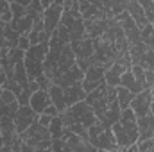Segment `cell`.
<instances>
[{
  "label": "cell",
  "mask_w": 154,
  "mask_h": 152,
  "mask_svg": "<svg viewBox=\"0 0 154 152\" xmlns=\"http://www.w3.org/2000/svg\"><path fill=\"white\" fill-rule=\"evenodd\" d=\"M23 56H25V50L16 47V48L9 50L7 57L2 61V66H4L5 75H7V81H5L4 88H9L16 97L20 95L22 88H25L27 82H29V75H27L25 63H23Z\"/></svg>",
  "instance_id": "obj_1"
},
{
  "label": "cell",
  "mask_w": 154,
  "mask_h": 152,
  "mask_svg": "<svg viewBox=\"0 0 154 152\" xmlns=\"http://www.w3.org/2000/svg\"><path fill=\"white\" fill-rule=\"evenodd\" d=\"M23 143H27L34 152L39 150H50V145H52V136H50V131L48 127L41 125L38 120L32 122L23 132H20Z\"/></svg>",
  "instance_id": "obj_2"
},
{
  "label": "cell",
  "mask_w": 154,
  "mask_h": 152,
  "mask_svg": "<svg viewBox=\"0 0 154 152\" xmlns=\"http://www.w3.org/2000/svg\"><path fill=\"white\" fill-rule=\"evenodd\" d=\"M88 140L97 150H118L111 127H106L99 118L88 127Z\"/></svg>",
  "instance_id": "obj_3"
},
{
  "label": "cell",
  "mask_w": 154,
  "mask_h": 152,
  "mask_svg": "<svg viewBox=\"0 0 154 152\" xmlns=\"http://www.w3.org/2000/svg\"><path fill=\"white\" fill-rule=\"evenodd\" d=\"M47 52H48V41H43V43H38V45H31L25 50L23 63H25V70H27L29 81L43 75V63H45Z\"/></svg>",
  "instance_id": "obj_4"
},
{
  "label": "cell",
  "mask_w": 154,
  "mask_h": 152,
  "mask_svg": "<svg viewBox=\"0 0 154 152\" xmlns=\"http://www.w3.org/2000/svg\"><path fill=\"white\" fill-rule=\"evenodd\" d=\"M75 54V63L81 66V70H88V66L91 65V57H93V39L90 38L88 34L84 38L72 41L70 43Z\"/></svg>",
  "instance_id": "obj_5"
},
{
  "label": "cell",
  "mask_w": 154,
  "mask_h": 152,
  "mask_svg": "<svg viewBox=\"0 0 154 152\" xmlns=\"http://www.w3.org/2000/svg\"><path fill=\"white\" fill-rule=\"evenodd\" d=\"M63 2H65V0H54V2L43 11V25H45V31H47L48 36L56 31V27H57L59 22H61Z\"/></svg>",
  "instance_id": "obj_6"
},
{
  "label": "cell",
  "mask_w": 154,
  "mask_h": 152,
  "mask_svg": "<svg viewBox=\"0 0 154 152\" xmlns=\"http://www.w3.org/2000/svg\"><path fill=\"white\" fill-rule=\"evenodd\" d=\"M115 18H116V22L120 23V27H122V31H124V34H125V38H127V43H129V45H136V43L142 41L140 27L134 23V20L131 18V14H129L127 11L120 13V14L115 16Z\"/></svg>",
  "instance_id": "obj_7"
},
{
  "label": "cell",
  "mask_w": 154,
  "mask_h": 152,
  "mask_svg": "<svg viewBox=\"0 0 154 152\" xmlns=\"http://www.w3.org/2000/svg\"><path fill=\"white\" fill-rule=\"evenodd\" d=\"M104 72H106L104 66H100V65H97V63H91V65L88 66V70L84 72V79H82V88H84L86 93H90L91 90H95V88H99L100 84L106 82Z\"/></svg>",
  "instance_id": "obj_8"
},
{
  "label": "cell",
  "mask_w": 154,
  "mask_h": 152,
  "mask_svg": "<svg viewBox=\"0 0 154 152\" xmlns=\"http://www.w3.org/2000/svg\"><path fill=\"white\" fill-rule=\"evenodd\" d=\"M68 109H70V113L74 116V120L79 122V123H82V125H86V127H90V125L97 120L93 108H91L86 100H79L74 106H68Z\"/></svg>",
  "instance_id": "obj_9"
},
{
  "label": "cell",
  "mask_w": 154,
  "mask_h": 152,
  "mask_svg": "<svg viewBox=\"0 0 154 152\" xmlns=\"http://www.w3.org/2000/svg\"><path fill=\"white\" fill-rule=\"evenodd\" d=\"M18 108H20L18 97L9 88H4L2 95H0V118H13L14 120Z\"/></svg>",
  "instance_id": "obj_10"
},
{
  "label": "cell",
  "mask_w": 154,
  "mask_h": 152,
  "mask_svg": "<svg viewBox=\"0 0 154 152\" xmlns=\"http://www.w3.org/2000/svg\"><path fill=\"white\" fill-rule=\"evenodd\" d=\"M118 122L122 123V127H124V131L127 132L129 140H131L133 143H136V141H138V116L134 114V111H133L131 108L122 109Z\"/></svg>",
  "instance_id": "obj_11"
},
{
  "label": "cell",
  "mask_w": 154,
  "mask_h": 152,
  "mask_svg": "<svg viewBox=\"0 0 154 152\" xmlns=\"http://www.w3.org/2000/svg\"><path fill=\"white\" fill-rule=\"evenodd\" d=\"M151 100H152V91H151V88H145L133 97L129 108L134 111L136 116H143V114L151 113Z\"/></svg>",
  "instance_id": "obj_12"
},
{
  "label": "cell",
  "mask_w": 154,
  "mask_h": 152,
  "mask_svg": "<svg viewBox=\"0 0 154 152\" xmlns=\"http://www.w3.org/2000/svg\"><path fill=\"white\" fill-rule=\"evenodd\" d=\"M109 20L111 18H106L102 14H97V16H90V18H84V29H86V34L90 38H99L106 32L108 25H109Z\"/></svg>",
  "instance_id": "obj_13"
},
{
  "label": "cell",
  "mask_w": 154,
  "mask_h": 152,
  "mask_svg": "<svg viewBox=\"0 0 154 152\" xmlns=\"http://www.w3.org/2000/svg\"><path fill=\"white\" fill-rule=\"evenodd\" d=\"M38 116H39V113H36L29 104H25V106L20 104V108L16 111V116H14V127H16V131L18 132H23L32 122L38 120Z\"/></svg>",
  "instance_id": "obj_14"
},
{
  "label": "cell",
  "mask_w": 154,
  "mask_h": 152,
  "mask_svg": "<svg viewBox=\"0 0 154 152\" xmlns=\"http://www.w3.org/2000/svg\"><path fill=\"white\" fill-rule=\"evenodd\" d=\"M82 79H84V70H81V66L75 63V65H74V66H70L66 72L59 74V75L56 77L52 82L59 84L61 88H66V86H72V84H75V82H81Z\"/></svg>",
  "instance_id": "obj_15"
},
{
  "label": "cell",
  "mask_w": 154,
  "mask_h": 152,
  "mask_svg": "<svg viewBox=\"0 0 154 152\" xmlns=\"http://www.w3.org/2000/svg\"><path fill=\"white\" fill-rule=\"evenodd\" d=\"M125 11L131 14V18L134 20V23H136L140 29H142L143 25H147V23H149V20H147V16H145V11H143V7H142L140 0H127Z\"/></svg>",
  "instance_id": "obj_16"
},
{
  "label": "cell",
  "mask_w": 154,
  "mask_h": 152,
  "mask_svg": "<svg viewBox=\"0 0 154 152\" xmlns=\"http://www.w3.org/2000/svg\"><path fill=\"white\" fill-rule=\"evenodd\" d=\"M154 136V114L147 113L143 116H138V141L152 138Z\"/></svg>",
  "instance_id": "obj_17"
},
{
  "label": "cell",
  "mask_w": 154,
  "mask_h": 152,
  "mask_svg": "<svg viewBox=\"0 0 154 152\" xmlns=\"http://www.w3.org/2000/svg\"><path fill=\"white\" fill-rule=\"evenodd\" d=\"M74 65H75V54H74L72 45L66 43V45L63 47L61 54H59V59H57V75L63 74V72H66V70H68L70 66H74Z\"/></svg>",
  "instance_id": "obj_18"
},
{
  "label": "cell",
  "mask_w": 154,
  "mask_h": 152,
  "mask_svg": "<svg viewBox=\"0 0 154 152\" xmlns=\"http://www.w3.org/2000/svg\"><path fill=\"white\" fill-rule=\"evenodd\" d=\"M48 97H50V102L59 109V113H61V111H65V109L68 108L66 99H65V90H63L59 84L52 82V84L48 86Z\"/></svg>",
  "instance_id": "obj_19"
},
{
  "label": "cell",
  "mask_w": 154,
  "mask_h": 152,
  "mask_svg": "<svg viewBox=\"0 0 154 152\" xmlns=\"http://www.w3.org/2000/svg\"><path fill=\"white\" fill-rule=\"evenodd\" d=\"M48 34L45 31V25H43V16H39L34 20L31 31H29V39H31V45H38V43H43V41H48Z\"/></svg>",
  "instance_id": "obj_20"
},
{
  "label": "cell",
  "mask_w": 154,
  "mask_h": 152,
  "mask_svg": "<svg viewBox=\"0 0 154 152\" xmlns=\"http://www.w3.org/2000/svg\"><path fill=\"white\" fill-rule=\"evenodd\" d=\"M50 104V97H48V90H36L32 95H31V100H29V106L36 111V113H43L45 108Z\"/></svg>",
  "instance_id": "obj_21"
},
{
  "label": "cell",
  "mask_w": 154,
  "mask_h": 152,
  "mask_svg": "<svg viewBox=\"0 0 154 152\" xmlns=\"http://www.w3.org/2000/svg\"><path fill=\"white\" fill-rule=\"evenodd\" d=\"M63 90H65V99H66V104H68V106H74L75 102L86 99V91H84V88H82V81L72 84V86H66V88H63Z\"/></svg>",
  "instance_id": "obj_22"
},
{
  "label": "cell",
  "mask_w": 154,
  "mask_h": 152,
  "mask_svg": "<svg viewBox=\"0 0 154 152\" xmlns=\"http://www.w3.org/2000/svg\"><path fill=\"white\" fill-rule=\"evenodd\" d=\"M102 7V0H79V13L82 18L97 16Z\"/></svg>",
  "instance_id": "obj_23"
},
{
  "label": "cell",
  "mask_w": 154,
  "mask_h": 152,
  "mask_svg": "<svg viewBox=\"0 0 154 152\" xmlns=\"http://www.w3.org/2000/svg\"><path fill=\"white\" fill-rule=\"evenodd\" d=\"M127 70V66L125 65H122V63H118L115 61L109 68H106V72H104V79H106V82L109 84V86H118L120 84V77L122 74Z\"/></svg>",
  "instance_id": "obj_24"
},
{
  "label": "cell",
  "mask_w": 154,
  "mask_h": 152,
  "mask_svg": "<svg viewBox=\"0 0 154 152\" xmlns=\"http://www.w3.org/2000/svg\"><path fill=\"white\" fill-rule=\"evenodd\" d=\"M120 86H124V88H127V90H131L134 95L136 93H140L143 88L140 86V82L136 81V77H134V74H133V70L131 68H127L124 74H122V77H120Z\"/></svg>",
  "instance_id": "obj_25"
},
{
  "label": "cell",
  "mask_w": 154,
  "mask_h": 152,
  "mask_svg": "<svg viewBox=\"0 0 154 152\" xmlns=\"http://www.w3.org/2000/svg\"><path fill=\"white\" fill-rule=\"evenodd\" d=\"M2 32H4V41H5V45H7L9 50H13V48L18 47L20 32L14 31V27H13L11 23H4V25H2Z\"/></svg>",
  "instance_id": "obj_26"
},
{
  "label": "cell",
  "mask_w": 154,
  "mask_h": 152,
  "mask_svg": "<svg viewBox=\"0 0 154 152\" xmlns=\"http://www.w3.org/2000/svg\"><path fill=\"white\" fill-rule=\"evenodd\" d=\"M32 23H34V18H32V14H29V11L23 16H20V18H16V20L11 22V25L14 27V31H18L20 34H29Z\"/></svg>",
  "instance_id": "obj_27"
},
{
  "label": "cell",
  "mask_w": 154,
  "mask_h": 152,
  "mask_svg": "<svg viewBox=\"0 0 154 152\" xmlns=\"http://www.w3.org/2000/svg\"><path fill=\"white\" fill-rule=\"evenodd\" d=\"M133 97H134V93H133L131 90H127V88H124V86H120V84L116 86V102H118L120 109L129 108V104H131Z\"/></svg>",
  "instance_id": "obj_28"
},
{
  "label": "cell",
  "mask_w": 154,
  "mask_h": 152,
  "mask_svg": "<svg viewBox=\"0 0 154 152\" xmlns=\"http://www.w3.org/2000/svg\"><path fill=\"white\" fill-rule=\"evenodd\" d=\"M66 129H68V127H65V123H63V120H61L59 114L54 116L52 122H50V125H48V131H50V136H52V138H61Z\"/></svg>",
  "instance_id": "obj_29"
},
{
  "label": "cell",
  "mask_w": 154,
  "mask_h": 152,
  "mask_svg": "<svg viewBox=\"0 0 154 152\" xmlns=\"http://www.w3.org/2000/svg\"><path fill=\"white\" fill-rule=\"evenodd\" d=\"M27 11H29V14H32V18L36 20L39 16H43V5H41V2L39 0H32L29 5H27Z\"/></svg>",
  "instance_id": "obj_30"
},
{
  "label": "cell",
  "mask_w": 154,
  "mask_h": 152,
  "mask_svg": "<svg viewBox=\"0 0 154 152\" xmlns=\"http://www.w3.org/2000/svg\"><path fill=\"white\" fill-rule=\"evenodd\" d=\"M131 70H133V74L136 77V81L140 82V86L145 90V88H147V86H145V68L140 66V65H131Z\"/></svg>",
  "instance_id": "obj_31"
},
{
  "label": "cell",
  "mask_w": 154,
  "mask_h": 152,
  "mask_svg": "<svg viewBox=\"0 0 154 152\" xmlns=\"http://www.w3.org/2000/svg\"><path fill=\"white\" fill-rule=\"evenodd\" d=\"M140 4H142V7H143V11H145L147 20L152 23L154 22V0H140Z\"/></svg>",
  "instance_id": "obj_32"
},
{
  "label": "cell",
  "mask_w": 154,
  "mask_h": 152,
  "mask_svg": "<svg viewBox=\"0 0 154 152\" xmlns=\"http://www.w3.org/2000/svg\"><path fill=\"white\" fill-rule=\"evenodd\" d=\"M70 131L75 132V134H79L81 138H88V127L82 125V123H79V122H75V123L70 125Z\"/></svg>",
  "instance_id": "obj_33"
},
{
  "label": "cell",
  "mask_w": 154,
  "mask_h": 152,
  "mask_svg": "<svg viewBox=\"0 0 154 152\" xmlns=\"http://www.w3.org/2000/svg\"><path fill=\"white\" fill-rule=\"evenodd\" d=\"M31 95H32V91L25 86V88H22V91H20V95H18V102L22 104V106H25V104H29V100H31Z\"/></svg>",
  "instance_id": "obj_34"
},
{
  "label": "cell",
  "mask_w": 154,
  "mask_h": 152,
  "mask_svg": "<svg viewBox=\"0 0 154 152\" xmlns=\"http://www.w3.org/2000/svg\"><path fill=\"white\" fill-rule=\"evenodd\" d=\"M4 25V23H2ZM2 25H0V63L7 57V54H9V48H7V45H5V41H4V32H2Z\"/></svg>",
  "instance_id": "obj_35"
},
{
  "label": "cell",
  "mask_w": 154,
  "mask_h": 152,
  "mask_svg": "<svg viewBox=\"0 0 154 152\" xmlns=\"http://www.w3.org/2000/svg\"><path fill=\"white\" fill-rule=\"evenodd\" d=\"M18 47L22 50H27L31 47V39H29V34H20V39H18Z\"/></svg>",
  "instance_id": "obj_36"
},
{
  "label": "cell",
  "mask_w": 154,
  "mask_h": 152,
  "mask_svg": "<svg viewBox=\"0 0 154 152\" xmlns=\"http://www.w3.org/2000/svg\"><path fill=\"white\" fill-rule=\"evenodd\" d=\"M36 81H38V84H39V88H41V90H48V86L52 84V81L45 75V74H43V75H39Z\"/></svg>",
  "instance_id": "obj_37"
},
{
  "label": "cell",
  "mask_w": 154,
  "mask_h": 152,
  "mask_svg": "<svg viewBox=\"0 0 154 152\" xmlns=\"http://www.w3.org/2000/svg\"><path fill=\"white\" fill-rule=\"evenodd\" d=\"M52 118H54V116H50V114H47V113H39V116H38V122L41 123V125L48 127V125H50V122H52Z\"/></svg>",
  "instance_id": "obj_38"
},
{
  "label": "cell",
  "mask_w": 154,
  "mask_h": 152,
  "mask_svg": "<svg viewBox=\"0 0 154 152\" xmlns=\"http://www.w3.org/2000/svg\"><path fill=\"white\" fill-rule=\"evenodd\" d=\"M145 86L147 88L154 86V70H145Z\"/></svg>",
  "instance_id": "obj_39"
},
{
  "label": "cell",
  "mask_w": 154,
  "mask_h": 152,
  "mask_svg": "<svg viewBox=\"0 0 154 152\" xmlns=\"http://www.w3.org/2000/svg\"><path fill=\"white\" fill-rule=\"evenodd\" d=\"M43 113L50 114V116H57V114H59V109H57V108H56V106H54V104L50 102V104H48V106L45 108V111H43Z\"/></svg>",
  "instance_id": "obj_40"
},
{
  "label": "cell",
  "mask_w": 154,
  "mask_h": 152,
  "mask_svg": "<svg viewBox=\"0 0 154 152\" xmlns=\"http://www.w3.org/2000/svg\"><path fill=\"white\" fill-rule=\"evenodd\" d=\"M5 81H7V75H5V70H4V66H2V63H0V86H4Z\"/></svg>",
  "instance_id": "obj_41"
},
{
  "label": "cell",
  "mask_w": 154,
  "mask_h": 152,
  "mask_svg": "<svg viewBox=\"0 0 154 152\" xmlns=\"http://www.w3.org/2000/svg\"><path fill=\"white\" fill-rule=\"evenodd\" d=\"M7 9H9V2H7V0H0V14L5 13Z\"/></svg>",
  "instance_id": "obj_42"
},
{
  "label": "cell",
  "mask_w": 154,
  "mask_h": 152,
  "mask_svg": "<svg viewBox=\"0 0 154 152\" xmlns=\"http://www.w3.org/2000/svg\"><path fill=\"white\" fill-rule=\"evenodd\" d=\"M16 2H18V4H22V5H25V7H27V5H29V4H31V2H32V0H16Z\"/></svg>",
  "instance_id": "obj_43"
},
{
  "label": "cell",
  "mask_w": 154,
  "mask_h": 152,
  "mask_svg": "<svg viewBox=\"0 0 154 152\" xmlns=\"http://www.w3.org/2000/svg\"><path fill=\"white\" fill-rule=\"evenodd\" d=\"M4 149V136H2V131H0V150Z\"/></svg>",
  "instance_id": "obj_44"
},
{
  "label": "cell",
  "mask_w": 154,
  "mask_h": 152,
  "mask_svg": "<svg viewBox=\"0 0 154 152\" xmlns=\"http://www.w3.org/2000/svg\"><path fill=\"white\" fill-rule=\"evenodd\" d=\"M151 113L154 114V95H152V100H151Z\"/></svg>",
  "instance_id": "obj_45"
},
{
  "label": "cell",
  "mask_w": 154,
  "mask_h": 152,
  "mask_svg": "<svg viewBox=\"0 0 154 152\" xmlns=\"http://www.w3.org/2000/svg\"><path fill=\"white\" fill-rule=\"evenodd\" d=\"M7 2H9V4H13V2H16V0H7Z\"/></svg>",
  "instance_id": "obj_46"
},
{
  "label": "cell",
  "mask_w": 154,
  "mask_h": 152,
  "mask_svg": "<svg viewBox=\"0 0 154 152\" xmlns=\"http://www.w3.org/2000/svg\"><path fill=\"white\" fill-rule=\"evenodd\" d=\"M2 90H4V86H0V95H2Z\"/></svg>",
  "instance_id": "obj_47"
},
{
  "label": "cell",
  "mask_w": 154,
  "mask_h": 152,
  "mask_svg": "<svg viewBox=\"0 0 154 152\" xmlns=\"http://www.w3.org/2000/svg\"><path fill=\"white\" fill-rule=\"evenodd\" d=\"M151 91H152V95H154V86H152V88H151Z\"/></svg>",
  "instance_id": "obj_48"
},
{
  "label": "cell",
  "mask_w": 154,
  "mask_h": 152,
  "mask_svg": "<svg viewBox=\"0 0 154 152\" xmlns=\"http://www.w3.org/2000/svg\"><path fill=\"white\" fill-rule=\"evenodd\" d=\"M152 25H154V22H152Z\"/></svg>",
  "instance_id": "obj_49"
},
{
  "label": "cell",
  "mask_w": 154,
  "mask_h": 152,
  "mask_svg": "<svg viewBox=\"0 0 154 152\" xmlns=\"http://www.w3.org/2000/svg\"><path fill=\"white\" fill-rule=\"evenodd\" d=\"M125 2H127V0H125Z\"/></svg>",
  "instance_id": "obj_50"
}]
</instances>
